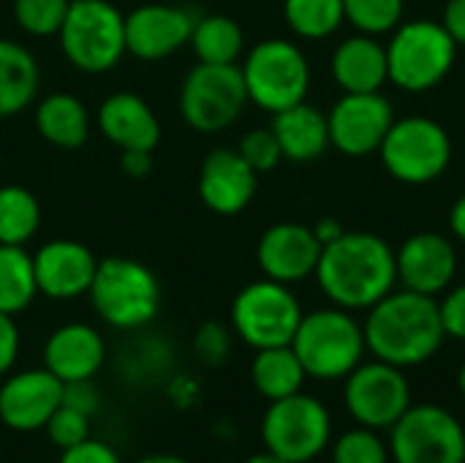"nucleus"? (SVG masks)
Segmentation results:
<instances>
[{
    "label": "nucleus",
    "mask_w": 465,
    "mask_h": 463,
    "mask_svg": "<svg viewBox=\"0 0 465 463\" xmlns=\"http://www.w3.org/2000/svg\"><path fill=\"white\" fill-rule=\"evenodd\" d=\"M313 276L338 308L368 311L398 284L395 251L373 232H343L338 240L322 246Z\"/></svg>",
    "instance_id": "obj_1"
},
{
    "label": "nucleus",
    "mask_w": 465,
    "mask_h": 463,
    "mask_svg": "<svg viewBox=\"0 0 465 463\" xmlns=\"http://www.w3.org/2000/svg\"><path fill=\"white\" fill-rule=\"evenodd\" d=\"M362 333L365 347L376 355V360L398 368L428 363L447 338L439 300L411 289H392L371 306Z\"/></svg>",
    "instance_id": "obj_2"
},
{
    "label": "nucleus",
    "mask_w": 465,
    "mask_h": 463,
    "mask_svg": "<svg viewBox=\"0 0 465 463\" xmlns=\"http://www.w3.org/2000/svg\"><path fill=\"white\" fill-rule=\"evenodd\" d=\"M302 368L313 379L349 377L365 355L362 325L346 308H322L302 314V322L292 338Z\"/></svg>",
    "instance_id": "obj_3"
},
{
    "label": "nucleus",
    "mask_w": 465,
    "mask_h": 463,
    "mask_svg": "<svg viewBox=\"0 0 465 463\" xmlns=\"http://www.w3.org/2000/svg\"><path fill=\"white\" fill-rule=\"evenodd\" d=\"M90 300L95 314L117 327V330H136L155 319L161 306V287L153 270L128 257H109L98 262Z\"/></svg>",
    "instance_id": "obj_4"
},
{
    "label": "nucleus",
    "mask_w": 465,
    "mask_h": 463,
    "mask_svg": "<svg viewBox=\"0 0 465 463\" xmlns=\"http://www.w3.org/2000/svg\"><path fill=\"white\" fill-rule=\"evenodd\" d=\"M458 57V44L441 22L414 19L392 30L387 44L390 82L409 93H428L447 79Z\"/></svg>",
    "instance_id": "obj_5"
},
{
    "label": "nucleus",
    "mask_w": 465,
    "mask_h": 463,
    "mask_svg": "<svg viewBox=\"0 0 465 463\" xmlns=\"http://www.w3.org/2000/svg\"><path fill=\"white\" fill-rule=\"evenodd\" d=\"M63 55L84 74H104L125 49V16L106 0H71L60 27Z\"/></svg>",
    "instance_id": "obj_6"
},
{
    "label": "nucleus",
    "mask_w": 465,
    "mask_h": 463,
    "mask_svg": "<svg viewBox=\"0 0 465 463\" xmlns=\"http://www.w3.org/2000/svg\"><path fill=\"white\" fill-rule=\"evenodd\" d=\"M242 79L248 101L275 115L305 101L311 87V65L297 44L286 38H267L248 52Z\"/></svg>",
    "instance_id": "obj_7"
},
{
    "label": "nucleus",
    "mask_w": 465,
    "mask_h": 463,
    "mask_svg": "<svg viewBox=\"0 0 465 463\" xmlns=\"http://www.w3.org/2000/svg\"><path fill=\"white\" fill-rule=\"evenodd\" d=\"M384 169L406 186H428L452 164V139L430 117H403L387 131L381 147Z\"/></svg>",
    "instance_id": "obj_8"
},
{
    "label": "nucleus",
    "mask_w": 465,
    "mask_h": 463,
    "mask_svg": "<svg viewBox=\"0 0 465 463\" xmlns=\"http://www.w3.org/2000/svg\"><path fill=\"white\" fill-rule=\"evenodd\" d=\"M332 437V420L327 407L305 396L302 390L270 401V409L262 418V442L264 450L289 463H308L319 458Z\"/></svg>",
    "instance_id": "obj_9"
},
{
    "label": "nucleus",
    "mask_w": 465,
    "mask_h": 463,
    "mask_svg": "<svg viewBox=\"0 0 465 463\" xmlns=\"http://www.w3.org/2000/svg\"><path fill=\"white\" fill-rule=\"evenodd\" d=\"M300 322V300L286 284L272 278L242 287L232 303V327L253 349L292 344Z\"/></svg>",
    "instance_id": "obj_10"
},
{
    "label": "nucleus",
    "mask_w": 465,
    "mask_h": 463,
    "mask_svg": "<svg viewBox=\"0 0 465 463\" xmlns=\"http://www.w3.org/2000/svg\"><path fill=\"white\" fill-rule=\"evenodd\" d=\"M248 104L242 68L237 63H199L183 82L180 112L202 134H218L237 123Z\"/></svg>",
    "instance_id": "obj_11"
},
{
    "label": "nucleus",
    "mask_w": 465,
    "mask_h": 463,
    "mask_svg": "<svg viewBox=\"0 0 465 463\" xmlns=\"http://www.w3.org/2000/svg\"><path fill=\"white\" fill-rule=\"evenodd\" d=\"M395 463H465V428L436 404L409 407L390 428Z\"/></svg>",
    "instance_id": "obj_12"
},
{
    "label": "nucleus",
    "mask_w": 465,
    "mask_h": 463,
    "mask_svg": "<svg viewBox=\"0 0 465 463\" xmlns=\"http://www.w3.org/2000/svg\"><path fill=\"white\" fill-rule=\"evenodd\" d=\"M349 415L365 428H392L411 407V388L403 368L384 360L360 363L343 388Z\"/></svg>",
    "instance_id": "obj_13"
},
{
    "label": "nucleus",
    "mask_w": 465,
    "mask_h": 463,
    "mask_svg": "<svg viewBox=\"0 0 465 463\" xmlns=\"http://www.w3.org/2000/svg\"><path fill=\"white\" fill-rule=\"evenodd\" d=\"M395 123V112L387 96L379 93H343L327 115L330 145L349 158L379 153L387 131Z\"/></svg>",
    "instance_id": "obj_14"
},
{
    "label": "nucleus",
    "mask_w": 465,
    "mask_h": 463,
    "mask_svg": "<svg viewBox=\"0 0 465 463\" xmlns=\"http://www.w3.org/2000/svg\"><path fill=\"white\" fill-rule=\"evenodd\" d=\"M63 404V382L46 368L11 374L0 385V423L14 434L44 431L46 420Z\"/></svg>",
    "instance_id": "obj_15"
},
{
    "label": "nucleus",
    "mask_w": 465,
    "mask_h": 463,
    "mask_svg": "<svg viewBox=\"0 0 465 463\" xmlns=\"http://www.w3.org/2000/svg\"><path fill=\"white\" fill-rule=\"evenodd\" d=\"M395 267L403 289L436 297L455 281L458 251L439 232H417L395 251Z\"/></svg>",
    "instance_id": "obj_16"
},
{
    "label": "nucleus",
    "mask_w": 465,
    "mask_h": 463,
    "mask_svg": "<svg viewBox=\"0 0 465 463\" xmlns=\"http://www.w3.org/2000/svg\"><path fill=\"white\" fill-rule=\"evenodd\" d=\"M319 257H322V243L313 235V226L294 224V221L270 226L256 248L262 273L286 287L313 276Z\"/></svg>",
    "instance_id": "obj_17"
},
{
    "label": "nucleus",
    "mask_w": 465,
    "mask_h": 463,
    "mask_svg": "<svg viewBox=\"0 0 465 463\" xmlns=\"http://www.w3.org/2000/svg\"><path fill=\"white\" fill-rule=\"evenodd\" d=\"M193 25L185 8L144 3L125 16V49L139 60H163L191 41Z\"/></svg>",
    "instance_id": "obj_18"
},
{
    "label": "nucleus",
    "mask_w": 465,
    "mask_h": 463,
    "mask_svg": "<svg viewBox=\"0 0 465 463\" xmlns=\"http://www.w3.org/2000/svg\"><path fill=\"white\" fill-rule=\"evenodd\" d=\"M256 186H259V175L232 147L210 150L207 158L202 161L199 196L218 216L242 213L253 202Z\"/></svg>",
    "instance_id": "obj_19"
},
{
    "label": "nucleus",
    "mask_w": 465,
    "mask_h": 463,
    "mask_svg": "<svg viewBox=\"0 0 465 463\" xmlns=\"http://www.w3.org/2000/svg\"><path fill=\"white\" fill-rule=\"evenodd\" d=\"M35 284L52 300H74L90 292L98 259L76 240H52L35 257Z\"/></svg>",
    "instance_id": "obj_20"
},
{
    "label": "nucleus",
    "mask_w": 465,
    "mask_h": 463,
    "mask_svg": "<svg viewBox=\"0 0 465 463\" xmlns=\"http://www.w3.org/2000/svg\"><path fill=\"white\" fill-rule=\"evenodd\" d=\"M106 360V344L90 325L71 322L60 325L44 344V368L52 371L63 385L93 379Z\"/></svg>",
    "instance_id": "obj_21"
},
{
    "label": "nucleus",
    "mask_w": 465,
    "mask_h": 463,
    "mask_svg": "<svg viewBox=\"0 0 465 463\" xmlns=\"http://www.w3.org/2000/svg\"><path fill=\"white\" fill-rule=\"evenodd\" d=\"M101 134L120 150H155L161 123L150 104L134 93H114L98 106Z\"/></svg>",
    "instance_id": "obj_22"
},
{
    "label": "nucleus",
    "mask_w": 465,
    "mask_h": 463,
    "mask_svg": "<svg viewBox=\"0 0 465 463\" xmlns=\"http://www.w3.org/2000/svg\"><path fill=\"white\" fill-rule=\"evenodd\" d=\"M332 76L343 93H379L390 82L387 46L365 33L341 41L332 55Z\"/></svg>",
    "instance_id": "obj_23"
},
{
    "label": "nucleus",
    "mask_w": 465,
    "mask_h": 463,
    "mask_svg": "<svg viewBox=\"0 0 465 463\" xmlns=\"http://www.w3.org/2000/svg\"><path fill=\"white\" fill-rule=\"evenodd\" d=\"M270 128L281 145L283 158L297 161V164L316 161L330 147L327 115L319 106H311L305 101H300L283 112H275Z\"/></svg>",
    "instance_id": "obj_24"
},
{
    "label": "nucleus",
    "mask_w": 465,
    "mask_h": 463,
    "mask_svg": "<svg viewBox=\"0 0 465 463\" xmlns=\"http://www.w3.org/2000/svg\"><path fill=\"white\" fill-rule=\"evenodd\" d=\"M35 128L54 147L76 150L87 142L90 134L87 109L76 96L52 93L35 109Z\"/></svg>",
    "instance_id": "obj_25"
},
{
    "label": "nucleus",
    "mask_w": 465,
    "mask_h": 463,
    "mask_svg": "<svg viewBox=\"0 0 465 463\" xmlns=\"http://www.w3.org/2000/svg\"><path fill=\"white\" fill-rule=\"evenodd\" d=\"M38 63L16 41L0 38V117L22 112L38 93Z\"/></svg>",
    "instance_id": "obj_26"
},
{
    "label": "nucleus",
    "mask_w": 465,
    "mask_h": 463,
    "mask_svg": "<svg viewBox=\"0 0 465 463\" xmlns=\"http://www.w3.org/2000/svg\"><path fill=\"white\" fill-rule=\"evenodd\" d=\"M305 377L308 374H305L297 352L292 349V344L256 349V357L251 363V382H253L256 393L264 396L267 401H281V398L300 393Z\"/></svg>",
    "instance_id": "obj_27"
},
{
    "label": "nucleus",
    "mask_w": 465,
    "mask_h": 463,
    "mask_svg": "<svg viewBox=\"0 0 465 463\" xmlns=\"http://www.w3.org/2000/svg\"><path fill=\"white\" fill-rule=\"evenodd\" d=\"M38 292L33 257L22 246L0 243V314L16 317Z\"/></svg>",
    "instance_id": "obj_28"
},
{
    "label": "nucleus",
    "mask_w": 465,
    "mask_h": 463,
    "mask_svg": "<svg viewBox=\"0 0 465 463\" xmlns=\"http://www.w3.org/2000/svg\"><path fill=\"white\" fill-rule=\"evenodd\" d=\"M191 46L199 57V63H237L245 46L242 27L223 14H210L196 19L193 33H191Z\"/></svg>",
    "instance_id": "obj_29"
},
{
    "label": "nucleus",
    "mask_w": 465,
    "mask_h": 463,
    "mask_svg": "<svg viewBox=\"0 0 465 463\" xmlns=\"http://www.w3.org/2000/svg\"><path fill=\"white\" fill-rule=\"evenodd\" d=\"M41 224L38 199L22 186L0 188V243L25 246Z\"/></svg>",
    "instance_id": "obj_30"
},
{
    "label": "nucleus",
    "mask_w": 465,
    "mask_h": 463,
    "mask_svg": "<svg viewBox=\"0 0 465 463\" xmlns=\"http://www.w3.org/2000/svg\"><path fill=\"white\" fill-rule=\"evenodd\" d=\"M283 16L300 38L311 41L332 35L346 22L343 0H283Z\"/></svg>",
    "instance_id": "obj_31"
},
{
    "label": "nucleus",
    "mask_w": 465,
    "mask_h": 463,
    "mask_svg": "<svg viewBox=\"0 0 465 463\" xmlns=\"http://www.w3.org/2000/svg\"><path fill=\"white\" fill-rule=\"evenodd\" d=\"M343 16L357 33L384 35L403 19V0H343Z\"/></svg>",
    "instance_id": "obj_32"
},
{
    "label": "nucleus",
    "mask_w": 465,
    "mask_h": 463,
    "mask_svg": "<svg viewBox=\"0 0 465 463\" xmlns=\"http://www.w3.org/2000/svg\"><path fill=\"white\" fill-rule=\"evenodd\" d=\"M71 0H14V19L30 35L60 33Z\"/></svg>",
    "instance_id": "obj_33"
},
{
    "label": "nucleus",
    "mask_w": 465,
    "mask_h": 463,
    "mask_svg": "<svg viewBox=\"0 0 465 463\" xmlns=\"http://www.w3.org/2000/svg\"><path fill=\"white\" fill-rule=\"evenodd\" d=\"M387 458L390 448L373 428L365 426L346 431L332 448V463H387Z\"/></svg>",
    "instance_id": "obj_34"
},
{
    "label": "nucleus",
    "mask_w": 465,
    "mask_h": 463,
    "mask_svg": "<svg viewBox=\"0 0 465 463\" xmlns=\"http://www.w3.org/2000/svg\"><path fill=\"white\" fill-rule=\"evenodd\" d=\"M90 420L93 418H87L84 412L60 404L54 409V415L46 420L44 431H46V437H49V442L54 448L65 450V448H74V445H79V442H84L90 437Z\"/></svg>",
    "instance_id": "obj_35"
},
{
    "label": "nucleus",
    "mask_w": 465,
    "mask_h": 463,
    "mask_svg": "<svg viewBox=\"0 0 465 463\" xmlns=\"http://www.w3.org/2000/svg\"><path fill=\"white\" fill-rule=\"evenodd\" d=\"M237 153L248 161V166L256 175H264V172L275 169L283 161V153H281V145H278L272 128H253V131H248L240 139Z\"/></svg>",
    "instance_id": "obj_36"
},
{
    "label": "nucleus",
    "mask_w": 465,
    "mask_h": 463,
    "mask_svg": "<svg viewBox=\"0 0 465 463\" xmlns=\"http://www.w3.org/2000/svg\"><path fill=\"white\" fill-rule=\"evenodd\" d=\"M193 352L204 366H221L232 352V336L218 322H204L193 336Z\"/></svg>",
    "instance_id": "obj_37"
},
{
    "label": "nucleus",
    "mask_w": 465,
    "mask_h": 463,
    "mask_svg": "<svg viewBox=\"0 0 465 463\" xmlns=\"http://www.w3.org/2000/svg\"><path fill=\"white\" fill-rule=\"evenodd\" d=\"M57 463H123V458L112 445L87 437L84 442L60 450V461Z\"/></svg>",
    "instance_id": "obj_38"
},
{
    "label": "nucleus",
    "mask_w": 465,
    "mask_h": 463,
    "mask_svg": "<svg viewBox=\"0 0 465 463\" xmlns=\"http://www.w3.org/2000/svg\"><path fill=\"white\" fill-rule=\"evenodd\" d=\"M441 311V325L450 338L465 341V284L447 292V297L439 303Z\"/></svg>",
    "instance_id": "obj_39"
},
{
    "label": "nucleus",
    "mask_w": 465,
    "mask_h": 463,
    "mask_svg": "<svg viewBox=\"0 0 465 463\" xmlns=\"http://www.w3.org/2000/svg\"><path fill=\"white\" fill-rule=\"evenodd\" d=\"M63 404L84 412L87 418H93L98 412V407H101V396H98V388L93 385V379L65 382L63 385Z\"/></svg>",
    "instance_id": "obj_40"
},
{
    "label": "nucleus",
    "mask_w": 465,
    "mask_h": 463,
    "mask_svg": "<svg viewBox=\"0 0 465 463\" xmlns=\"http://www.w3.org/2000/svg\"><path fill=\"white\" fill-rule=\"evenodd\" d=\"M19 357V330L14 317L0 314V377H5Z\"/></svg>",
    "instance_id": "obj_41"
},
{
    "label": "nucleus",
    "mask_w": 465,
    "mask_h": 463,
    "mask_svg": "<svg viewBox=\"0 0 465 463\" xmlns=\"http://www.w3.org/2000/svg\"><path fill=\"white\" fill-rule=\"evenodd\" d=\"M120 169L125 172V177H134V180L147 177L153 169V150H123Z\"/></svg>",
    "instance_id": "obj_42"
},
{
    "label": "nucleus",
    "mask_w": 465,
    "mask_h": 463,
    "mask_svg": "<svg viewBox=\"0 0 465 463\" xmlns=\"http://www.w3.org/2000/svg\"><path fill=\"white\" fill-rule=\"evenodd\" d=\"M441 25L455 38L458 46H465V0H447Z\"/></svg>",
    "instance_id": "obj_43"
},
{
    "label": "nucleus",
    "mask_w": 465,
    "mask_h": 463,
    "mask_svg": "<svg viewBox=\"0 0 465 463\" xmlns=\"http://www.w3.org/2000/svg\"><path fill=\"white\" fill-rule=\"evenodd\" d=\"M343 232H346V229L341 226V221H338V218H322V221L313 226V235L319 237V243H322V246H327V243L338 240Z\"/></svg>",
    "instance_id": "obj_44"
},
{
    "label": "nucleus",
    "mask_w": 465,
    "mask_h": 463,
    "mask_svg": "<svg viewBox=\"0 0 465 463\" xmlns=\"http://www.w3.org/2000/svg\"><path fill=\"white\" fill-rule=\"evenodd\" d=\"M450 229L460 243H465V194L458 196V202L450 210Z\"/></svg>",
    "instance_id": "obj_45"
},
{
    "label": "nucleus",
    "mask_w": 465,
    "mask_h": 463,
    "mask_svg": "<svg viewBox=\"0 0 465 463\" xmlns=\"http://www.w3.org/2000/svg\"><path fill=\"white\" fill-rule=\"evenodd\" d=\"M136 463H188L183 456H174V453H153V456H144Z\"/></svg>",
    "instance_id": "obj_46"
},
{
    "label": "nucleus",
    "mask_w": 465,
    "mask_h": 463,
    "mask_svg": "<svg viewBox=\"0 0 465 463\" xmlns=\"http://www.w3.org/2000/svg\"><path fill=\"white\" fill-rule=\"evenodd\" d=\"M245 463H289L283 461V458H278V456H272L270 450H264V453H256V456H251Z\"/></svg>",
    "instance_id": "obj_47"
},
{
    "label": "nucleus",
    "mask_w": 465,
    "mask_h": 463,
    "mask_svg": "<svg viewBox=\"0 0 465 463\" xmlns=\"http://www.w3.org/2000/svg\"><path fill=\"white\" fill-rule=\"evenodd\" d=\"M458 390L463 393V398H465V363L460 366V371H458Z\"/></svg>",
    "instance_id": "obj_48"
}]
</instances>
